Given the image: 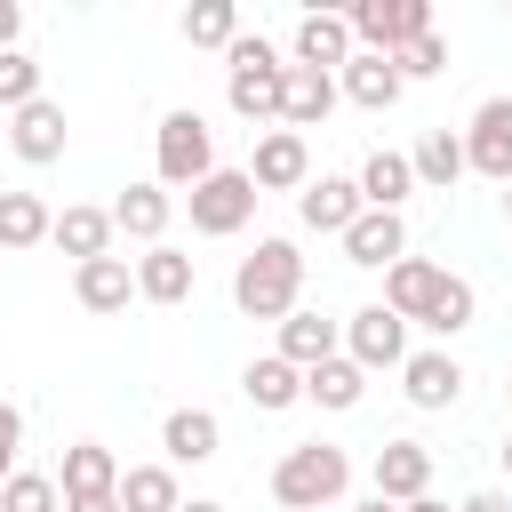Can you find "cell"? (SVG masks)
Returning a JSON list of instances; mask_svg holds the SVG:
<instances>
[{
	"mask_svg": "<svg viewBox=\"0 0 512 512\" xmlns=\"http://www.w3.org/2000/svg\"><path fill=\"white\" fill-rule=\"evenodd\" d=\"M296 296H304V248L296 240H256L248 256H240V272H232V304L248 312V320H288L296 312Z\"/></svg>",
	"mask_w": 512,
	"mask_h": 512,
	"instance_id": "6da1fadb",
	"label": "cell"
},
{
	"mask_svg": "<svg viewBox=\"0 0 512 512\" xmlns=\"http://www.w3.org/2000/svg\"><path fill=\"white\" fill-rule=\"evenodd\" d=\"M344 488H352V456H344L336 440H296V448H280V464H272V496H280L288 512L344 504Z\"/></svg>",
	"mask_w": 512,
	"mask_h": 512,
	"instance_id": "7a4b0ae2",
	"label": "cell"
},
{
	"mask_svg": "<svg viewBox=\"0 0 512 512\" xmlns=\"http://www.w3.org/2000/svg\"><path fill=\"white\" fill-rule=\"evenodd\" d=\"M280 80H288V64H280V48L264 32H240L224 48V104L240 120H280Z\"/></svg>",
	"mask_w": 512,
	"mask_h": 512,
	"instance_id": "3957f363",
	"label": "cell"
},
{
	"mask_svg": "<svg viewBox=\"0 0 512 512\" xmlns=\"http://www.w3.org/2000/svg\"><path fill=\"white\" fill-rule=\"evenodd\" d=\"M152 160H160V192H192L200 176H216V136L192 104L160 112V136H152Z\"/></svg>",
	"mask_w": 512,
	"mask_h": 512,
	"instance_id": "277c9868",
	"label": "cell"
},
{
	"mask_svg": "<svg viewBox=\"0 0 512 512\" xmlns=\"http://www.w3.org/2000/svg\"><path fill=\"white\" fill-rule=\"evenodd\" d=\"M256 200H264V192L248 184V168H216V176H200V184L184 192L200 240H232V232H248V224H256Z\"/></svg>",
	"mask_w": 512,
	"mask_h": 512,
	"instance_id": "5b68a950",
	"label": "cell"
},
{
	"mask_svg": "<svg viewBox=\"0 0 512 512\" xmlns=\"http://www.w3.org/2000/svg\"><path fill=\"white\" fill-rule=\"evenodd\" d=\"M344 32L368 56H400L416 32H432V0H352L344 8Z\"/></svg>",
	"mask_w": 512,
	"mask_h": 512,
	"instance_id": "8992f818",
	"label": "cell"
},
{
	"mask_svg": "<svg viewBox=\"0 0 512 512\" xmlns=\"http://www.w3.org/2000/svg\"><path fill=\"white\" fill-rule=\"evenodd\" d=\"M344 360H352L360 376L400 368V360H408V320H400V312H384V304H360V312L344 320Z\"/></svg>",
	"mask_w": 512,
	"mask_h": 512,
	"instance_id": "52a82bcc",
	"label": "cell"
},
{
	"mask_svg": "<svg viewBox=\"0 0 512 512\" xmlns=\"http://www.w3.org/2000/svg\"><path fill=\"white\" fill-rule=\"evenodd\" d=\"M464 168L488 184H512V96H488L464 128Z\"/></svg>",
	"mask_w": 512,
	"mask_h": 512,
	"instance_id": "ba28073f",
	"label": "cell"
},
{
	"mask_svg": "<svg viewBox=\"0 0 512 512\" xmlns=\"http://www.w3.org/2000/svg\"><path fill=\"white\" fill-rule=\"evenodd\" d=\"M248 184L256 192H304L312 184V144L296 128H264L256 136V160H248Z\"/></svg>",
	"mask_w": 512,
	"mask_h": 512,
	"instance_id": "9c48e42d",
	"label": "cell"
},
{
	"mask_svg": "<svg viewBox=\"0 0 512 512\" xmlns=\"http://www.w3.org/2000/svg\"><path fill=\"white\" fill-rule=\"evenodd\" d=\"M64 104L56 96H32L24 112H8V144H16V160L24 168H48V160H64Z\"/></svg>",
	"mask_w": 512,
	"mask_h": 512,
	"instance_id": "30bf717a",
	"label": "cell"
},
{
	"mask_svg": "<svg viewBox=\"0 0 512 512\" xmlns=\"http://www.w3.org/2000/svg\"><path fill=\"white\" fill-rule=\"evenodd\" d=\"M440 288H448V264H432V256H400V264H384V312H400L408 328L440 304Z\"/></svg>",
	"mask_w": 512,
	"mask_h": 512,
	"instance_id": "8fae6325",
	"label": "cell"
},
{
	"mask_svg": "<svg viewBox=\"0 0 512 512\" xmlns=\"http://www.w3.org/2000/svg\"><path fill=\"white\" fill-rule=\"evenodd\" d=\"M400 392H408V408H424V416L456 408V400H464V368H456V352H408V360H400Z\"/></svg>",
	"mask_w": 512,
	"mask_h": 512,
	"instance_id": "7c38bea8",
	"label": "cell"
},
{
	"mask_svg": "<svg viewBox=\"0 0 512 512\" xmlns=\"http://www.w3.org/2000/svg\"><path fill=\"white\" fill-rule=\"evenodd\" d=\"M376 496H384V504L432 496V448H424V440H384V448H376Z\"/></svg>",
	"mask_w": 512,
	"mask_h": 512,
	"instance_id": "4fadbf2b",
	"label": "cell"
},
{
	"mask_svg": "<svg viewBox=\"0 0 512 512\" xmlns=\"http://www.w3.org/2000/svg\"><path fill=\"white\" fill-rule=\"evenodd\" d=\"M400 88H408V80H400V64H392V56H368V48H352V64L336 72V96H352L360 112H392V104H400Z\"/></svg>",
	"mask_w": 512,
	"mask_h": 512,
	"instance_id": "5bb4252c",
	"label": "cell"
},
{
	"mask_svg": "<svg viewBox=\"0 0 512 512\" xmlns=\"http://www.w3.org/2000/svg\"><path fill=\"white\" fill-rule=\"evenodd\" d=\"M336 112V72H312V64H288V80H280V128H320Z\"/></svg>",
	"mask_w": 512,
	"mask_h": 512,
	"instance_id": "9a60e30c",
	"label": "cell"
},
{
	"mask_svg": "<svg viewBox=\"0 0 512 512\" xmlns=\"http://www.w3.org/2000/svg\"><path fill=\"white\" fill-rule=\"evenodd\" d=\"M352 216H360V184H352V176H312V184L296 192V224H304V232H336V240H344Z\"/></svg>",
	"mask_w": 512,
	"mask_h": 512,
	"instance_id": "2e32d148",
	"label": "cell"
},
{
	"mask_svg": "<svg viewBox=\"0 0 512 512\" xmlns=\"http://www.w3.org/2000/svg\"><path fill=\"white\" fill-rule=\"evenodd\" d=\"M336 352H344V320L304 312V304L280 320V360H288V368H320V360H336Z\"/></svg>",
	"mask_w": 512,
	"mask_h": 512,
	"instance_id": "e0dca14e",
	"label": "cell"
},
{
	"mask_svg": "<svg viewBox=\"0 0 512 512\" xmlns=\"http://www.w3.org/2000/svg\"><path fill=\"white\" fill-rule=\"evenodd\" d=\"M56 496H120V456L104 440H72L56 464Z\"/></svg>",
	"mask_w": 512,
	"mask_h": 512,
	"instance_id": "ac0fdd59",
	"label": "cell"
},
{
	"mask_svg": "<svg viewBox=\"0 0 512 512\" xmlns=\"http://www.w3.org/2000/svg\"><path fill=\"white\" fill-rule=\"evenodd\" d=\"M296 64H312V72H344L352 64V32H344L336 8H304L296 16Z\"/></svg>",
	"mask_w": 512,
	"mask_h": 512,
	"instance_id": "d6986e66",
	"label": "cell"
},
{
	"mask_svg": "<svg viewBox=\"0 0 512 512\" xmlns=\"http://www.w3.org/2000/svg\"><path fill=\"white\" fill-rule=\"evenodd\" d=\"M408 256V224L384 216V208H360L344 224V264H400Z\"/></svg>",
	"mask_w": 512,
	"mask_h": 512,
	"instance_id": "ffe728a7",
	"label": "cell"
},
{
	"mask_svg": "<svg viewBox=\"0 0 512 512\" xmlns=\"http://www.w3.org/2000/svg\"><path fill=\"white\" fill-rule=\"evenodd\" d=\"M72 296H80V312H128V296H136V264H128V256L72 264Z\"/></svg>",
	"mask_w": 512,
	"mask_h": 512,
	"instance_id": "44dd1931",
	"label": "cell"
},
{
	"mask_svg": "<svg viewBox=\"0 0 512 512\" xmlns=\"http://www.w3.org/2000/svg\"><path fill=\"white\" fill-rule=\"evenodd\" d=\"M192 280H200V272H192V256H184V248H168V240L136 256V296H144V304H184V296H192Z\"/></svg>",
	"mask_w": 512,
	"mask_h": 512,
	"instance_id": "7402d4cb",
	"label": "cell"
},
{
	"mask_svg": "<svg viewBox=\"0 0 512 512\" xmlns=\"http://www.w3.org/2000/svg\"><path fill=\"white\" fill-rule=\"evenodd\" d=\"M160 448H168V464H208V456L224 448V424H216V408H168V424H160Z\"/></svg>",
	"mask_w": 512,
	"mask_h": 512,
	"instance_id": "603a6c76",
	"label": "cell"
},
{
	"mask_svg": "<svg viewBox=\"0 0 512 512\" xmlns=\"http://www.w3.org/2000/svg\"><path fill=\"white\" fill-rule=\"evenodd\" d=\"M352 184H360V208H384V216H400V200L416 192V168H408V152H368Z\"/></svg>",
	"mask_w": 512,
	"mask_h": 512,
	"instance_id": "cb8c5ba5",
	"label": "cell"
},
{
	"mask_svg": "<svg viewBox=\"0 0 512 512\" xmlns=\"http://www.w3.org/2000/svg\"><path fill=\"white\" fill-rule=\"evenodd\" d=\"M168 216H176V200H168L160 184H128V192L112 200V232H128V240H144V248H160Z\"/></svg>",
	"mask_w": 512,
	"mask_h": 512,
	"instance_id": "d4e9b609",
	"label": "cell"
},
{
	"mask_svg": "<svg viewBox=\"0 0 512 512\" xmlns=\"http://www.w3.org/2000/svg\"><path fill=\"white\" fill-rule=\"evenodd\" d=\"M48 240L72 256V264H96V256H112V208H64L56 224H48Z\"/></svg>",
	"mask_w": 512,
	"mask_h": 512,
	"instance_id": "484cf974",
	"label": "cell"
},
{
	"mask_svg": "<svg viewBox=\"0 0 512 512\" xmlns=\"http://www.w3.org/2000/svg\"><path fill=\"white\" fill-rule=\"evenodd\" d=\"M240 392H248V408L280 416V408H296V400H304V368H288L280 352H264V360H248V368H240Z\"/></svg>",
	"mask_w": 512,
	"mask_h": 512,
	"instance_id": "4316f807",
	"label": "cell"
},
{
	"mask_svg": "<svg viewBox=\"0 0 512 512\" xmlns=\"http://www.w3.org/2000/svg\"><path fill=\"white\" fill-rule=\"evenodd\" d=\"M408 168H416V184H424V192H448V184L464 176V136L424 128V136H416V152H408Z\"/></svg>",
	"mask_w": 512,
	"mask_h": 512,
	"instance_id": "83f0119b",
	"label": "cell"
},
{
	"mask_svg": "<svg viewBox=\"0 0 512 512\" xmlns=\"http://www.w3.org/2000/svg\"><path fill=\"white\" fill-rule=\"evenodd\" d=\"M184 488H176V464H128L120 472V512H176Z\"/></svg>",
	"mask_w": 512,
	"mask_h": 512,
	"instance_id": "f1b7e54d",
	"label": "cell"
},
{
	"mask_svg": "<svg viewBox=\"0 0 512 512\" xmlns=\"http://www.w3.org/2000/svg\"><path fill=\"white\" fill-rule=\"evenodd\" d=\"M360 392H368V376H360L344 352L320 360V368H304V400H312V408H336V416H344V408H360Z\"/></svg>",
	"mask_w": 512,
	"mask_h": 512,
	"instance_id": "f546056e",
	"label": "cell"
},
{
	"mask_svg": "<svg viewBox=\"0 0 512 512\" xmlns=\"http://www.w3.org/2000/svg\"><path fill=\"white\" fill-rule=\"evenodd\" d=\"M48 224H56V216H48L40 192H0V256H8V248H40Z\"/></svg>",
	"mask_w": 512,
	"mask_h": 512,
	"instance_id": "4dcf8cb0",
	"label": "cell"
},
{
	"mask_svg": "<svg viewBox=\"0 0 512 512\" xmlns=\"http://www.w3.org/2000/svg\"><path fill=\"white\" fill-rule=\"evenodd\" d=\"M176 32H184L192 48H232V40H240V8H232V0H192V8L176 16Z\"/></svg>",
	"mask_w": 512,
	"mask_h": 512,
	"instance_id": "1f68e13d",
	"label": "cell"
},
{
	"mask_svg": "<svg viewBox=\"0 0 512 512\" xmlns=\"http://www.w3.org/2000/svg\"><path fill=\"white\" fill-rule=\"evenodd\" d=\"M472 312H480V296H472V280H464V272H448V288H440V304H432V312H424L416 328H432V336L448 344V336H464V328H472Z\"/></svg>",
	"mask_w": 512,
	"mask_h": 512,
	"instance_id": "d6a6232c",
	"label": "cell"
},
{
	"mask_svg": "<svg viewBox=\"0 0 512 512\" xmlns=\"http://www.w3.org/2000/svg\"><path fill=\"white\" fill-rule=\"evenodd\" d=\"M0 512H64L56 472H8L0 480Z\"/></svg>",
	"mask_w": 512,
	"mask_h": 512,
	"instance_id": "836d02e7",
	"label": "cell"
},
{
	"mask_svg": "<svg viewBox=\"0 0 512 512\" xmlns=\"http://www.w3.org/2000/svg\"><path fill=\"white\" fill-rule=\"evenodd\" d=\"M40 96V64L24 48H0V112H24Z\"/></svg>",
	"mask_w": 512,
	"mask_h": 512,
	"instance_id": "e575fe53",
	"label": "cell"
},
{
	"mask_svg": "<svg viewBox=\"0 0 512 512\" xmlns=\"http://www.w3.org/2000/svg\"><path fill=\"white\" fill-rule=\"evenodd\" d=\"M392 64H400V80H432V72H448V40H440V24H432V32H416Z\"/></svg>",
	"mask_w": 512,
	"mask_h": 512,
	"instance_id": "d590c367",
	"label": "cell"
},
{
	"mask_svg": "<svg viewBox=\"0 0 512 512\" xmlns=\"http://www.w3.org/2000/svg\"><path fill=\"white\" fill-rule=\"evenodd\" d=\"M16 448H24V416H16L8 400H0V480L16 472Z\"/></svg>",
	"mask_w": 512,
	"mask_h": 512,
	"instance_id": "8d00e7d4",
	"label": "cell"
},
{
	"mask_svg": "<svg viewBox=\"0 0 512 512\" xmlns=\"http://www.w3.org/2000/svg\"><path fill=\"white\" fill-rule=\"evenodd\" d=\"M456 512H512V496H504V488H480V496H464Z\"/></svg>",
	"mask_w": 512,
	"mask_h": 512,
	"instance_id": "74e56055",
	"label": "cell"
},
{
	"mask_svg": "<svg viewBox=\"0 0 512 512\" xmlns=\"http://www.w3.org/2000/svg\"><path fill=\"white\" fill-rule=\"evenodd\" d=\"M16 32H24V8H16V0H0V48H16Z\"/></svg>",
	"mask_w": 512,
	"mask_h": 512,
	"instance_id": "f35d334b",
	"label": "cell"
},
{
	"mask_svg": "<svg viewBox=\"0 0 512 512\" xmlns=\"http://www.w3.org/2000/svg\"><path fill=\"white\" fill-rule=\"evenodd\" d=\"M64 512H120V496H64Z\"/></svg>",
	"mask_w": 512,
	"mask_h": 512,
	"instance_id": "ab89813d",
	"label": "cell"
},
{
	"mask_svg": "<svg viewBox=\"0 0 512 512\" xmlns=\"http://www.w3.org/2000/svg\"><path fill=\"white\" fill-rule=\"evenodd\" d=\"M176 512H224V504H216V496H184Z\"/></svg>",
	"mask_w": 512,
	"mask_h": 512,
	"instance_id": "60d3db41",
	"label": "cell"
},
{
	"mask_svg": "<svg viewBox=\"0 0 512 512\" xmlns=\"http://www.w3.org/2000/svg\"><path fill=\"white\" fill-rule=\"evenodd\" d=\"M400 512H448V504H440V496H416V504H400Z\"/></svg>",
	"mask_w": 512,
	"mask_h": 512,
	"instance_id": "b9f144b4",
	"label": "cell"
},
{
	"mask_svg": "<svg viewBox=\"0 0 512 512\" xmlns=\"http://www.w3.org/2000/svg\"><path fill=\"white\" fill-rule=\"evenodd\" d=\"M360 512H400V504H384V496H368V504H360Z\"/></svg>",
	"mask_w": 512,
	"mask_h": 512,
	"instance_id": "7bdbcfd3",
	"label": "cell"
},
{
	"mask_svg": "<svg viewBox=\"0 0 512 512\" xmlns=\"http://www.w3.org/2000/svg\"><path fill=\"white\" fill-rule=\"evenodd\" d=\"M504 224H512V184H504Z\"/></svg>",
	"mask_w": 512,
	"mask_h": 512,
	"instance_id": "ee69618b",
	"label": "cell"
},
{
	"mask_svg": "<svg viewBox=\"0 0 512 512\" xmlns=\"http://www.w3.org/2000/svg\"><path fill=\"white\" fill-rule=\"evenodd\" d=\"M504 472H512V432H504Z\"/></svg>",
	"mask_w": 512,
	"mask_h": 512,
	"instance_id": "f6af8a7d",
	"label": "cell"
}]
</instances>
